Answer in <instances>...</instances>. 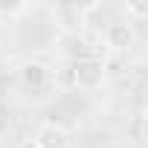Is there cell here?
Segmentation results:
<instances>
[{"label":"cell","instance_id":"cell-5","mask_svg":"<svg viewBox=\"0 0 148 148\" xmlns=\"http://www.w3.org/2000/svg\"><path fill=\"white\" fill-rule=\"evenodd\" d=\"M26 12V3H6V0H0V15H21Z\"/></svg>","mask_w":148,"mask_h":148},{"label":"cell","instance_id":"cell-1","mask_svg":"<svg viewBox=\"0 0 148 148\" xmlns=\"http://www.w3.org/2000/svg\"><path fill=\"white\" fill-rule=\"evenodd\" d=\"M108 82V67L96 55H84L73 61V84L79 90H102Z\"/></svg>","mask_w":148,"mask_h":148},{"label":"cell","instance_id":"cell-6","mask_svg":"<svg viewBox=\"0 0 148 148\" xmlns=\"http://www.w3.org/2000/svg\"><path fill=\"white\" fill-rule=\"evenodd\" d=\"M125 12H131V15H148V6L145 3H125Z\"/></svg>","mask_w":148,"mask_h":148},{"label":"cell","instance_id":"cell-4","mask_svg":"<svg viewBox=\"0 0 148 148\" xmlns=\"http://www.w3.org/2000/svg\"><path fill=\"white\" fill-rule=\"evenodd\" d=\"M18 76H21V84H23L26 90H41V87L49 84L52 73H49V67L41 64V61H26V64H21Z\"/></svg>","mask_w":148,"mask_h":148},{"label":"cell","instance_id":"cell-7","mask_svg":"<svg viewBox=\"0 0 148 148\" xmlns=\"http://www.w3.org/2000/svg\"><path fill=\"white\" fill-rule=\"evenodd\" d=\"M15 148H35L32 142H21V145H15Z\"/></svg>","mask_w":148,"mask_h":148},{"label":"cell","instance_id":"cell-3","mask_svg":"<svg viewBox=\"0 0 148 148\" xmlns=\"http://www.w3.org/2000/svg\"><path fill=\"white\" fill-rule=\"evenodd\" d=\"M67 139H70V134H67L64 125H58V122H41L35 128L32 145L35 148H67Z\"/></svg>","mask_w":148,"mask_h":148},{"label":"cell","instance_id":"cell-2","mask_svg":"<svg viewBox=\"0 0 148 148\" xmlns=\"http://www.w3.org/2000/svg\"><path fill=\"white\" fill-rule=\"evenodd\" d=\"M102 38H105V47L110 52H131L136 44V29L131 21H110L105 26Z\"/></svg>","mask_w":148,"mask_h":148}]
</instances>
